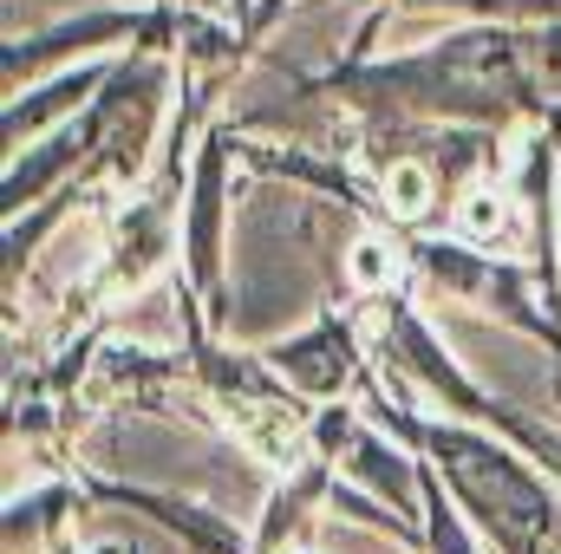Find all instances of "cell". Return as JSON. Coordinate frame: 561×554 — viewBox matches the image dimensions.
Wrapping results in <instances>:
<instances>
[{
    "label": "cell",
    "mask_w": 561,
    "mask_h": 554,
    "mask_svg": "<svg viewBox=\"0 0 561 554\" xmlns=\"http://www.w3.org/2000/svg\"><path fill=\"white\" fill-rule=\"evenodd\" d=\"M359 392H366V417L386 437L437 463L444 489L496 554H561V476H549L523 443L463 417H419L412 405L386 399L379 372H366Z\"/></svg>",
    "instance_id": "obj_1"
},
{
    "label": "cell",
    "mask_w": 561,
    "mask_h": 554,
    "mask_svg": "<svg viewBox=\"0 0 561 554\" xmlns=\"http://www.w3.org/2000/svg\"><path fill=\"white\" fill-rule=\"evenodd\" d=\"M379 372L424 385V392H431L450 417L483 424V430H496V437L523 443L549 476H561V437H556V430H549V424H536L529 412H516L510 399L483 392L477 379H463V372H457V359H450V346L424 326V313L412 307V293H399V287H386V293H379Z\"/></svg>",
    "instance_id": "obj_2"
},
{
    "label": "cell",
    "mask_w": 561,
    "mask_h": 554,
    "mask_svg": "<svg viewBox=\"0 0 561 554\" xmlns=\"http://www.w3.org/2000/svg\"><path fill=\"white\" fill-rule=\"evenodd\" d=\"M183 7H85L79 20H59V26H46V33H33V39H7L0 46V79H7V92H20V79H33V72H46L53 59H66V53H92V46H118V39H138V46H157V53H170L176 39H183Z\"/></svg>",
    "instance_id": "obj_3"
},
{
    "label": "cell",
    "mask_w": 561,
    "mask_h": 554,
    "mask_svg": "<svg viewBox=\"0 0 561 554\" xmlns=\"http://www.w3.org/2000/svg\"><path fill=\"white\" fill-rule=\"evenodd\" d=\"M242 138L229 125H209L196 138V170H190V203H183V255H190V287L209 300V326H222V209H229V157Z\"/></svg>",
    "instance_id": "obj_4"
},
{
    "label": "cell",
    "mask_w": 561,
    "mask_h": 554,
    "mask_svg": "<svg viewBox=\"0 0 561 554\" xmlns=\"http://www.w3.org/2000/svg\"><path fill=\"white\" fill-rule=\"evenodd\" d=\"M262 359L275 366L300 399H313V405H333L346 385H366V372H373V366L359 359L353 320H346L340 307H320V320H313L300 339H280V346H268Z\"/></svg>",
    "instance_id": "obj_5"
},
{
    "label": "cell",
    "mask_w": 561,
    "mask_h": 554,
    "mask_svg": "<svg viewBox=\"0 0 561 554\" xmlns=\"http://www.w3.org/2000/svg\"><path fill=\"white\" fill-rule=\"evenodd\" d=\"M118 59H125V53H112V59H85V66H72L66 79H53V85H39V92H7V112H0L7 157H13V150H26V138H39L59 112L85 105V99H92V92L118 72Z\"/></svg>",
    "instance_id": "obj_6"
},
{
    "label": "cell",
    "mask_w": 561,
    "mask_h": 554,
    "mask_svg": "<svg viewBox=\"0 0 561 554\" xmlns=\"http://www.w3.org/2000/svg\"><path fill=\"white\" fill-rule=\"evenodd\" d=\"M419 496H424V554H483L470 516L457 509V496L444 489V476H437L431 457H419Z\"/></svg>",
    "instance_id": "obj_7"
},
{
    "label": "cell",
    "mask_w": 561,
    "mask_h": 554,
    "mask_svg": "<svg viewBox=\"0 0 561 554\" xmlns=\"http://www.w3.org/2000/svg\"><path fill=\"white\" fill-rule=\"evenodd\" d=\"M59 509H72V489L59 483V489H39V496H26V503H13L7 509V549H20V535H33V529H59Z\"/></svg>",
    "instance_id": "obj_8"
},
{
    "label": "cell",
    "mask_w": 561,
    "mask_h": 554,
    "mask_svg": "<svg viewBox=\"0 0 561 554\" xmlns=\"http://www.w3.org/2000/svg\"><path fill=\"white\" fill-rule=\"evenodd\" d=\"M280 554H300V549H280Z\"/></svg>",
    "instance_id": "obj_9"
},
{
    "label": "cell",
    "mask_w": 561,
    "mask_h": 554,
    "mask_svg": "<svg viewBox=\"0 0 561 554\" xmlns=\"http://www.w3.org/2000/svg\"><path fill=\"white\" fill-rule=\"evenodd\" d=\"M131 554H138V549H131Z\"/></svg>",
    "instance_id": "obj_10"
}]
</instances>
